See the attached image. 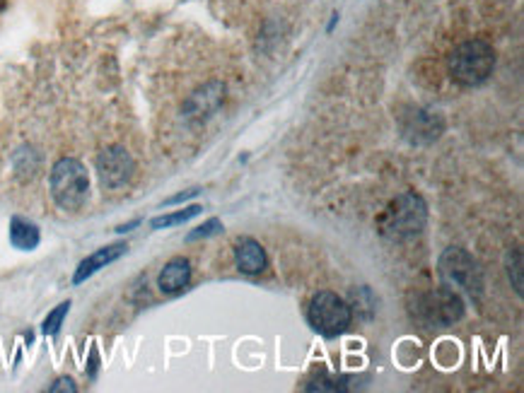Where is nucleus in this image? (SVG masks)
<instances>
[{"mask_svg": "<svg viewBox=\"0 0 524 393\" xmlns=\"http://www.w3.org/2000/svg\"><path fill=\"white\" fill-rule=\"evenodd\" d=\"M428 222V205L419 193H401L387 205L380 218V234L390 241H406L419 237Z\"/></svg>", "mask_w": 524, "mask_h": 393, "instance_id": "nucleus-1", "label": "nucleus"}, {"mask_svg": "<svg viewBox=\"0 0 524 393\" xmlns=\"http://www.w3.org/2000/svg\"><path fill=\"white\" fill-rule=\"evenodd\" d=\"M450 75L464 87H479L490 78L496 68V51L483 39H469L454 46V51L447 58Z\"/></svg>", "mask_w": 524, "mask_h": 393, "instance_id": "nucleus-2", "label": "nucleus"}, {"mask_svg": "<svg viewBox=\"0 0 524 393\" xmlns=\"http://www.w3.org/2000/svg\"><path fill=\"white\" fill-rule=\"evenodd\" d=\"M51 196L61 211L75 212L90 198V176L85 164L75 157H64L51 169Z\"/></svg>", "mask_w": 524, "mask_h": 393, "instance_id": "nucleus-3", "label": "nucleus"}, {"mask_svg": "<svg viewBox=\"0 0 524 393\" xmlns=\"http://www.w3.org/2000/svg\"><path fill=\"white\" fill-rule=\"evenodd\" d=\"M411 314L428 329H445L450 323L460 321L464 314V304H461V297L445 285V288L430 290L425 295H416Z\"/></svg>", "mask_w": 524, "mask_h": 393, "instance_id": "nucleus-4", "label": "nucleus"}, {"mask_svg": "<svg viewBox=\"0 0 524 393\" xmlns=\"http://www.w3.org/2000/svg\"><path fill=\"white\" fill-rule=\"evenodd\" d=\"M307 321L319 336L339 338L341 333H346L351 321H353V311L346 304V300H341L336 292L324 290V292H317L307 307Z\"/></svg>", "mask_w": 524, "mask_h": 393, "instance_id": "nucleus-5", "label": "nucleus"}, {"mask_svg": "<svg viewBox=\"0 0 524 393\" xmlns=\"http://www.w3.org/2000/svg\"><path fill=\"white\" fill-rule=\"evenodd\" d=\"M440 275L445 280L447 288H452L454 292L461 290L467 292L469 297H481L483 292V275L481 268L476 266V260L471 259V253H467L464 249H457V246H450L440 256Z\"/></svg>", "mask_w": 524, "mask_h": 393, "instance_id": "nucleus-6", "label": "nucleus"}, {"mask_svg": "<svg viewBox=\"0 0 524 393\" xmlns=\"http://www.w3.org/2000/svg\"><path fill=\"white\" fill-rule=\"evenodd\" d=\"M135 162L126 148L112 145V148L102 150L97 157V174L104 189H124L131 179H133Z\"/></svg>", "mask_w": 524, "mask_h": 393, "instance_id": "nucleus-7", "label": "nucleus"}, {"mask_svg": "<svg viewBox=\"0 0 524 393\" xmlns=\"http://www.w3.org/2000/svg\"><path fill=\"white\" fill-rule=\"evenodd\" d=\"M445 131V119L430 109H411L401 116V135L411 145H428Z\"/></svg>", "mask_w": 524, "mask_h": 393, "instance_id": "nucleus-8", "label": "nucleus"}, {"mask_svg": "<svg viewBox=\"0 0 524 393\" xmlns=\"http://www.w3.org/2000/svg\"><path fill=\"white\" fill-rule=\"evenodd\" d=\"M266 251L263 246L252 237L237 239L234 244V266L244 275H259L266 270Z\"/></svg>", "mask_w": 524, "mask_h": 393, "instance_id": "nucleus-9", "label": "nucleus"}, {"mask_svg": "<svg viewBox=\"0 0 524 393\" xmlns=\"http://www.w3.org/2000/svg\"><path fill=\"white\" fill-rule=\"evenodd\" d=\"M192 280V263L182 256L172 259L167 266L160 270V278H157V288L163 295H179L182 290H186Z\"/></svg>", "mask_w": 524, "mask_h": 393, "instance_id": "nucleus-10", "label": "nucleus"}, {"mask_svg": "<svg viewBox=\"0 0 524 393\" xmlns=\"http://www.w3.org/2000/svg\"><path fill=\"white\" fill-rule=\"evenodd\" d=\"M126 251H128V244H112V246H104V249H100V251L90 253V256H87V259L80 263L78 270H75V275H73V282H75V285L85 282L87 278H93L97 270H102V268H106L116 259H121V256H124Z\"/></svg>", "mask_w": 524, "mask_h": 393, "instance_id": "nucleus-11", "label": "nucleus"}, {"mask_svg": "<svg viewBox=\"0 0 524 393\" xmlns=\"http://www.w3.org/2000/svg\"><path fill=\"white\" fill-rule=\"evenodd\" d=\"M225 99V87L220 83L206 84L203 90H199L189 99V104H186V113L189 116H196V119H206L211 116L215 109L220 106V102Z\"/></svg>", "mask_w": 524, "mask_h": 393, "instance_id": "nucleus-12", "label": "nucleus"}, {"mask_svg": "<svg viewBox=\"0 0 524 393\" xmlns=\"http://www.w3.org/2000/svg\"><path fill=\"white\" fill-rule=\"evenodd\" d=\"M39 227L35 222H29V220L15 218L10 222V241H13L15 249H20V251H32L39 246Z\"/></svg>", "mask_w": 524, "mask_h": 393, "instance_id": "nucleus-13", "label": "nucleus"}, {"mask_svg": "<svg viewBox=\"0 0 524 393\" xmlns=\"http://www.w3.org/2000/svg\"><path fill=\"white\" fill-rule=\"evenodd\" d=\"M201 211H203L201 205H189V208H184V211H177V212H170V215H163V218H155L153 220V227H155V230H164V227L182 225V222H189L192 218H196Z\"/></svg>", "mask_w": 524, "mask_h": 393, "instance_id": "nucleus-14", "label": "nucleus"}, {"mask_svg": "<svg viewBox=\"0 0 524 393\" xmlns=\"http://www.w3.org/2000/svg\"><path fill=\"white\" fill-rule=\"evenodd\" d=\"M68 309H71V302L58 304L56 309L51 311V314L46 316V319H44L42 330L46 333V336H56L58 330H61V326H64V319H65V314H68Z\"/></svg>", "mask_w": 524, "mask_h": 393, "instance_id": "nucleus-15", "label": "nucleus"}, {"mask_svg": "<svg viewBox=\"0 0 524 393\" xmlns=\"http://www.w3.org/2000/svg\"><path fill=\"white\" fill-rule=\"evenodd\" d=\"M220 232H222V222H220L218 218H213V220H208V222H203L201 227H196V230L186 237V241H196V239H206Z\"/></svg>", "mask_w": 524, "mask_h": 393, "instance_id": "nucleus-16", "label": "nucleus"}, {"mask_svg": "<svg viewBox=\"0 0 524 393\" xmlns=\"http://www.w3.org/2000/svg\"><path fill=\"white\" fill-rule=\"evenodd\" d=\"M519 268H522V253L515 251V266L510 263V280L518 290V295H522V275H519Z\"/></svg>", "mask_w": 524, "mask_h": 393, "instance_id": "nucleus-17", "label": "nucleus"}, {"mask_svg": "<svg viewBox=\"0 0 524 393\" xmlns=\"http://www.w3.org/2000/svg\"><path fill=\"white\" fill-rule=\"evenodd\" d=\"M51 393H61V391H68V393H75L78 391V387H75V381L68 379V377H64V379H58L54 387H49Z\"/></svg>", "mask_w": 524, "mask_h": 393, "instance_id": "nucleus-18", "label": "nucleus"}, {"mask_svg": "<svg viewBox=\"0 0 524 393\" xmlns=\"http://www.w3.org/2000/svg\"><path fill=\"white\" fill-rule=\"evenodd\" d=\"M199 196V189H192V191H184V193H179V196H172L164 201V205H174V203H184V201H189V198Z\"/></svg>", "mask_w": 524, "mask_h": 393, "instance_id": "nucleus-19", "label": "nucleus"}]
</instances>
